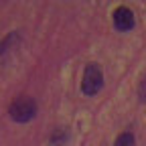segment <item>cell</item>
Listing matches in <instances>:
<instances>
[{
	"label": "cell",
	"instance_id": "cell-4",
	"mask_svg": "<svg viewBox=\"0 0 146 146\" xmlns=\"http://www.w3.org/2000/svg\"><path fill=\"white\" fill-rule=\"evenodd\" d=\"M114 146H134V136L130 132H124V134L118 136V140H116Z\"/></svg>",
	"mask_w": 146,
	"mask_h": 146
},
{
	"label": "cell",
	"instance_id": "cell-2",
	"mask_svg": "<svg viewBox=\"0 0 146 146\" xmlns=\"http://www.w3.org/2000/svg\"><path fill=\"white\" fill-rule=\"evenodd\" d=\"M36 114V104L31 98H18L10 106V118L14 122H29Z\"/></svg>",
	"mask_w": 146,
	"mask_h": 146
},
{
	"label": "cell",
	"instance_id": "cell-3",
	"mask_svg": "<svg viewBox=\"0 0 146 146\" xmlns=\"http://www.w3.org/2000/svg\"><path fill=\"white\" fill-rule=\"evenodd\" d=\"M114 25H116L118 31H130L134 27V12L130 8H126V6L116 8V12H114Z\"/></svg>",
	"mask_w": 146,
	"mask_h": 146
},
{
	"label": "cell",
	"instance_id": "cell-1",
	"mask_svg": "<svg viewBox=\"0 0 146 146\" xmlns=\"http://www.w3.org/2000/svg\"><path fill=\"white\" fill-rule=\"evenodd\" d=\"M104 87V73H102V67L98 63H89L85 67V73H83V81H81V89L85 96H96L98 91Z\"/></svg>",
	"mask_w": 146,
	"mask_h": 146
}]
</instances>
